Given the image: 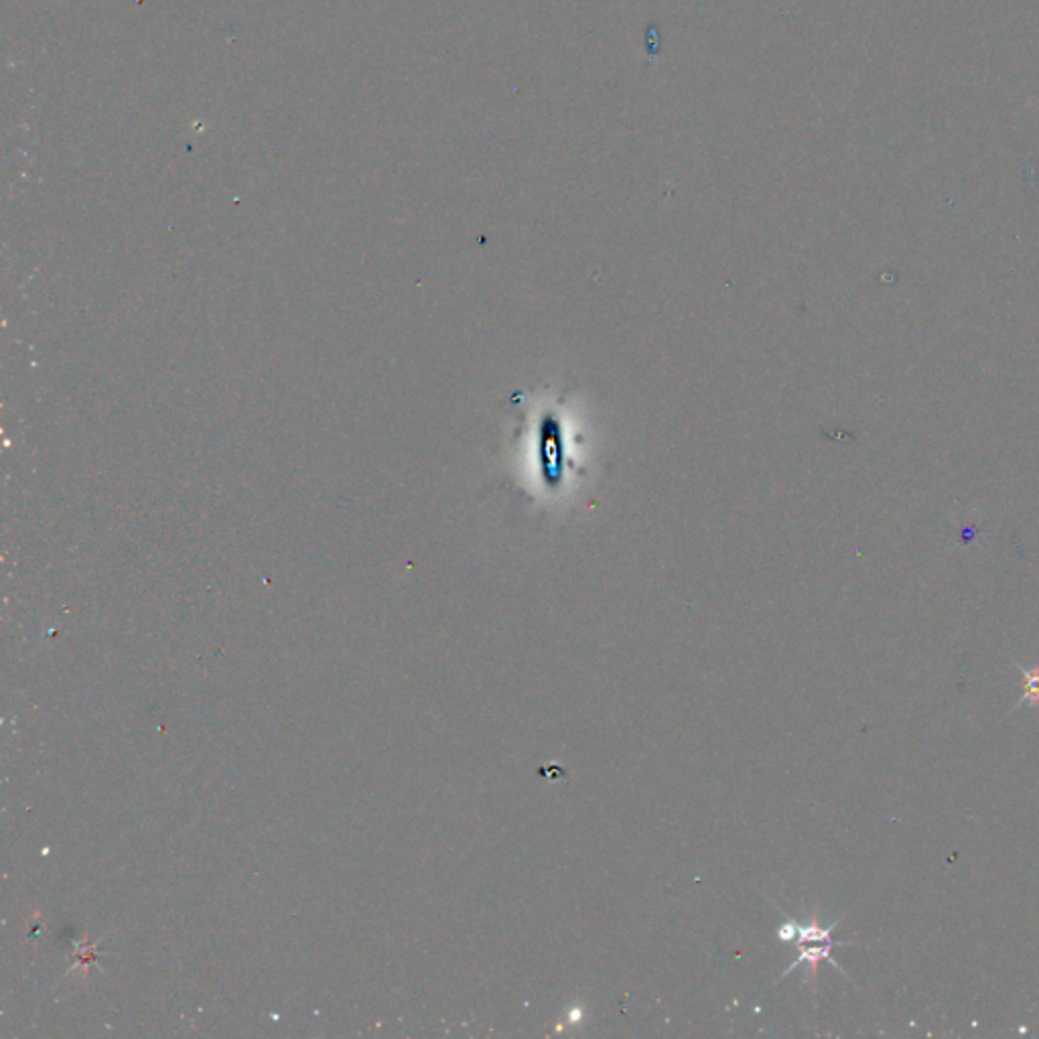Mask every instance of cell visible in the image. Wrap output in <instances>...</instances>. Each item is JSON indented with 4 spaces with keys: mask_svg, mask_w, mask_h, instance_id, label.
Returning <instances> with one entry per match:
<instances>
[{
    "mask_svg": "<svg viewBox=\"0 0 1039 1039\" xmlns=\"http://www.w3.org/2000/svg\"><path fill=\"white\" fill-rule=\"evenodd\" d=\"M796 946H798V959L783 971L780 981L790 975V973H794L798 966L804 964V966L809 968V976L804 978V983H814V981H816V973H819V964H821L822 961L833 964L834 968H836L841 975L848 978L847 973L838 966V963H836L834 959H831V952H833V949H838V946H853V942H834L833 938H831V940H826V942H796ZM848 981H851V978H848Z\"/></svg>",
    "mask_w": 1039,
    "mask_h": 1039,
    "instance_id": "6da1fadb",
    "label": "cell"
},
{
    "mask_svg": "<svg viewBox=\"0 0 1039 1039\" xmlns=\"http://www.w3.org/2000/svg\"><path fill=\"white\" fill-rule=\"evenodd\" d=\"M1015 667L1021 672V679H1024V694L1009 713H1015L1021 706L1039 705V667L1026 668L1017 664V662H1015Z\"/></svg>",
    "mask_w": 1039,
    "mask_h": 1039,
    "instance_id": "7a4b0ae2",
    "label": "cell"
}]
</instances>
